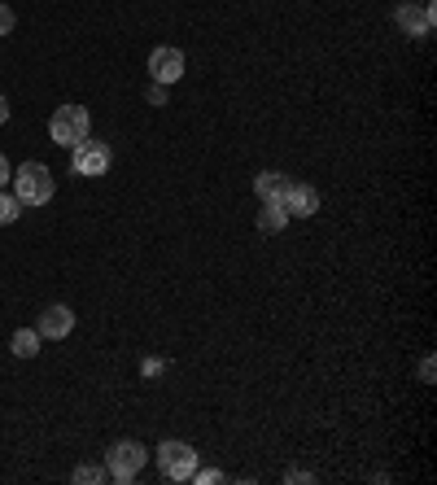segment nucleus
Instances as JSON below:
<instances>
[{
    "mask_svg": "<svg viewBox=\"0 0 437 485\" xmlns=\"http://www.w3.org/2000/svg\"><path fill=\"white\" fill-rule=\"evenodd\" d=\"M40 341L44 337L36 328H18L14 337H9V350L18 354V359H36V354H40Z\"/></svg>",
    "mask_w": 437,
    "mask_h": 485,
    "instance_id": "f8f14e48",
    "label": "nucleus"
},
{
    "mask_svg": "<svg viewBox=\"0 0 437 485\" xmlns=\"http://www.w3.org/2000/svg\"><path fill=\"white\" fill-rule=\"evenodd\" d=\"M162 372V359H145V376H158Z\"/></svg>",
    "mask_w": 437,
    "mask_h": 485,
    "instance_id": "412c9836",
    "label": "nucleus"
},
{
    "mask_svg": "<svg viewBox=\"0 0 437 485\" xmlns=\"http://www.w3.org/2000/svg\"><path fill=\"white\" fill-rule=\"evenodd\" d=\"M153 455H158V468H162V477H167V481H193L197 450L188 446V441H162Z\"/></svg>",
    "mask_w": 437,
    "mask_h": 485,
    "instance_id": "20e7f679",
    "label": "nucleus"
},
{
    "mask_svg": "<svg viewBox=\"0 0 437 485\" xmlns=\"http://www.w3.org/2000/svg\"><path fill=\"white\" fill-rule=\"evenodd\" d=\"M5 123H9V101L0 96V127H5Z\"/></svg>",
    "mask_w": 437,
    "mask_h": 485,
    "instance_id": "4be33fe9",
    "label": "nucleus"
},
{
    "mask_svg": "<svg viewBox=\"0 0 437 485\" xmlns=\"http://www.w3.org/2000/svg\"><path fill=\"white\" fill-rule=\"evenodd\" d=\"M145 460H149V450H145L140 441H114V446H109V455H106V468H109V477H114L118 485H127V481L140 477Z\"/></svg>",
    "mask_w": 437,
    "mask_h": 485,
    "instance_id": "7ed1b4c3",
    "label": "nucleus"
},
{
    "mask_svg": "<svg viewBox=\"0 0 437 485\" xmlns=\"http://www.w3.org/2000/svg\"><path fill=\"white\" fill-rule=\"evenodd\" d=\"M53 193H57V179H53V171L44 162H22L14 171V197L22 206H48Z\"/></svg>",
    "mask_w": 437,
    "mask_h": 485,
    "instance_id": "f257e3e1",
    "label": "nucleus"
},
{
    "mask_svg": "<svg viewBox=\"0 0 437 485\" xmlns=\"http://www.w3.org/2000/svg\"><path fill=\"white\" fill-rule=\"evenodd\" d=\"M145 101H149V106H167V84H149V88H145Z\"/></svg>",
    "mask_w": 437,
    "mask_h": 485,
    "instance_id": "f3484780",
    "label": "nucleus"
},
{
    "mask_svg": "<svg viewBox=\"0 0 437 485\" xmlns=\"http://www.w3.org/2000/svg\"><path fill=\"white\" fill-rule=\"evenodd\" d=\"M254 223H259L262 237H276V232H284V223H289V210H284L280 201H262V210Z\"/></svg>",
    "mask_w": 437,
    "mask_h": 485,
    "instance_id": "9d476101",
    "label": "nucleus"
},
{
    "mask_svg": "<svg viewBox=\"0 0 437 485\" xmlns=\"http://www.w3.org/2000/svg\"><path fill=\"white\" fill-rule=\"evenodd\" d=\"M284 188H289V179H284L280 171H259V176H254V193H259V201H280Z\"/></svg>",
    "mask_w": 437,
    "mask_h": 485,
    "instance_id": "9b49d317",
    "label": "nucleus"
},
{
    "mask_svg": "<svg viewBox=\"0 0 437 485\" xmlns=\"http://www.w3.org/2000/svg\"><path fill=\"white\" fill-rule=\"evenodd\" d=\"M109 162H114L109 145H106V140H92V136H87V140H79V145L70 149V167H75V176H84V179L106 176Z\"/></svg>",
    "mask_w": 437,
    "mask_h": 485,
    "instance_id": "39448f33",
    "label": "nucleus"
},
{
    "mask_svg": "<svg viewBox=\"0 0 437 485\" xmlns=\"http://www.w3.org/2000/svg\"><path fill=\"white\" fill-rule=\"evenodd\" d=\"M87 132H92V118H87L84 106H57L48 118V140L62 149H75L79 140H87Z\"/></svg>",
    "mask_w": 437,
    "mask_h": 485,
    "instance_id": "f03ea898",
    "label": "nucleus"
},
{
    "mask_svg": "<svg viewBox=\"0 0 437 485\" xmlns=\"http://www.w3.org/2000/svg\"><path fill=\"white\" fill-rule=\"evenodd\" d=\"M9 179H14V167H9V157L0 154V188H5V184H9Z\"/></svg>",
    "mask_w": 437,
    "mask_h": 485,
    "instance_id": "aec40b11",
    "label": "nucleus"
},
{
    "mask_svg": "<svg viewBox=\"0 0 437 485\" xmlns=\"http://www.w3.org/2000/svg\"><path fill=\"white\" fill-rule=\"evenodd\" d=\"M280 206L289 210V219H293V215H298V219H310V215H320V193H315L310 184H293V179H289Z\"/></svg>",
    "mask_w": 437,
    "mask_h": 485,
    "instance_id": "6e6552de",
    "label": "nucleus"
},
{
    "mask_svg": "<svg viewBox=\"0 0 437 485\" xmlns=\"http://www.w3.org/2000/svg\"><path fill=\"white\" fill-rule=\"evenodd\" d=\"M70 328H75V310H70V307H44L40 310V324H36L40 337L62 341V337H70Z\"/></svg>",
    "mask_w": 437,
    "mask_h": 485,
    "instance_id": "1a4fd4ad",
    "label": "nucleus"
},
{
    "mask_svg": "<svg viewBox=\"0 0 437 485\" xmlns=\"http://www.w3.org/2000/svg\"><path fill=\"white\" fill-rule=\"evenodd\" d=\"M14 26H18V14H14V9H9V5L0 0V35H9Z\"/></svg>",
    "mask_w": 437,
    "mask_h": 485,
    "instance_id": "dca6fc26",
    "label": "nucleus"
},
{
    "mask_svg": "<svg viewBox=\"0 0 437 485\" xmlns=\"http://www.w3.org/2000/svg\"><path fill=\"white\" fill-rule=\"evenodd\" d=\"M149 79L153 84H179L184 79V53L179 48H153L149 53Z\"/></svg>",
    "mask_w": 437,
    "mask_h": 485,
    "instance_id": "0eeeda50",
    "label": "nucleus"
},
{
    "mask_svg": "<svg viewBox=\"0 0 437 485\" xmlns=\"http://www.w3.org/2000/svg\"><path fill=\"white\" fill-rule=\"evenodd\" d=\"M193 481H197V485H218V481H228V477H223L218 468H197Z\"/></svg>",
    "mask_w": 437,
    "mask_h": 485,
    "instance_id": "2eb2a0df",
    "label": "nucleus"
},
{
    "mask_svg": "<svg viewBox=\"0 0 437 485\" xmlns=\"http://www.w3.org/2000/svg\"><path fill=\"white\" fill-rule=\"evenodd\" d=\"M433 376H437L433 359H420V380H424V385H433Z\"/></svg>",
    "mask_w": 437,
    "mask_h": 485,
    "instance_id": "a211bd4d",
    "label": "nucleus"
},
{
    "mask_svg": "<svg viewBox=\"0 0 437 485\" xmlns=\"http://www.w3.org/2000/svg\"><path fill=\"white\" fill-rule=\"evenodd\" d=\"M106 477H109L106 463H79V468H75V481H79V485H92V481L101 485Z\"/></svg>",
    "mask_w": 437,
    "mask_h": 485,
    "instance_id": "ddd939ff",
    "label": "nucleus"
},
{
    "mask_svg": "<svg viewBox=\"0 0 437 485\" xmlns=\"http://www.w3.org/2000/svg\"><path fill=\"white\" fill-rule=\"evenodd\" d=\"M284 481H289V485H298V481H315V477H310L306 468H293V472H284Z\"/></svg>",
    "mask_w": 437,
    "mask_h": 485,
    "instance_id": "6ab92c4d",
    "label": "nucleus"
},
{
    "mask_svg": "<svg viewBox=\"0 0 437 485\" xmlns=\"http://www.w3.org/2000/svg\"><path fill=\"white\" fill-rule=\"evenodd\" d=\"M393 23L402 26L407 35H415V40H429V35H433V23H437V5L433 0H424V5H398V9H393Z\"/></svg>",
    "mask_w": 437,
    "mask_h": 485,
    "instance_id": "423d86ee",
    "label": "nucleus"
},
{
    "mask_svg": "<svg viewBox=\"0 0 437 485\" xmlns=\"http://www.w3.org/2000/svg\"><path fill=\"white\" fill-rule=\"evenodd\" d=\"M22 215V201L14 193H0V227H9V223H18Z\"/></svg>",
    "mask_w": 437,
    "mask_h": 485,
    "instance_id": "4468645a",
    "label": "nucleus"
}]
</instances>
